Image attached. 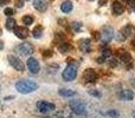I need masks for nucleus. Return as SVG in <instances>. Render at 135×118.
Wrapping results in <instances>:
<instances>
[{"instance_id":"nucleus-1","label":"nucleus","mask_w":135,"mask_h":118,"mask_svg":"<svg viewBox=\"0 0 135 118\" xmlns=\"http://www.w3.org/2000/svg\"><path fill=\"white\" fill-rule=\"evenodd\" d=\"M16 89L18 92L23 93V95H27V93H31L33 91H36L38 89V84L33 80H26V79H23V80H19L16 83Z\"/></svg>"},{"instance_id":"nucleus-2","label":"nucleus","mask_w":135,"mask_h":118,"mask_svg":"<svg viewBox=\"0 0 135 118\" xmlns=\"http://www.w3.org/2000/svg\"><path fill=\"white\" fill-rule=\"evenodd\" d=\"M62 76H63L64 80H66V81L74 80L77 76V67L72 64L68 65V66L65 67V70L63 71V73H62Z\"/></svg>"},{"instance_id":"nucleus-3","label":"nucleus","mask_w":135,"mask_h":118,"mask_svg":"<svg viewBox=\"0 0 135 118\" xmlns=\"http://www.w3.org/2000/svg\"><path fill=\"white\" fill-rule=\"evenodd\" d=\"M14 52L19 53L20 56H30L33 53V46L28 43H24L14 47Z\"/></svg>"},{"instance_id":"nucleus-4","label":"nucleus","mask_w":135,"mask_h":118,"mask_svg":"<svg viewBox=\"0 0 135 118\" xmlns=\"http://www.w3.org/2000/svg\"><path fill=\"white\" fill-rule=\"evenodd\" d=\"M8 61H9V65H11L13 69H16L17 71L19 72H23L25 70V65L24 63L21 61L18 57H14V56H8Z\"/></svg>"},{"instance_id":"nucleus-5","label":"nucleus","mask_w":135,"mask_h":118,"mask_svg":"<svg viewBox=\"0 0 135 118\" xmlns=\"http://www.w3.org/2000/svg\"><path fill=\"white\" fill-rule=\"evenodd\" d=\"M70 107L76 115H84L85 114V105L79 100H72L70 102Z\"/></svg>"},{"instance_id":"nucleus-6","label":"nucleus","mask_w":135,"mask_h":118,"mask_svg":"<svg viewBox=\"0 0 135 118\" xmlns=\"http://www.w3.org/2000/svg\"><path fill=\"white\" fill-rule=\"evenodd\" d=\"M37 107H38V110H39L42 114H47V112H51V111H54V110L56 109L55 104L49 103V102H44V100L38 102L37 103Z\"/></svg>"},{"instance_id":"nucleus-7","label":"nucleus","mask_w":135,"mask_h":118,"mask_svg":"<svg viewBox=\"0 0 135 118\" xmlns=\"http://www.w3.org/2000/svg\"><path fill=\"white\" fill-rule=\"evenodd\" d=\"M113 38H114V30H113L112 27H109V26L103 28L102 33H101V40H102L104 44H107V43L112 42Z\"/></svg>"},{"instance_id":"nucleus-8","label":"nucleus","mask_w":135,"mask_h":118,"mask_svg":"<svg viewBox=\"0 0 135 118\" xmlns=\"http://www.w3.org/2000/svg\"><path fill=\"white\" fill-rule=\"evenodd\" d=\"M83 77H84V80L88 81V83H95V81L97 80V78H98L97 73H96L95 70H93V69L85 70L84 73H83Z\"/></svg>"},{"instance_id":"nucleus-9","label":"nucleus","mask_w":135,"mask_h":118,"mask_svg":"<svg viewBox=\"0 0 135 118\" xmlns=\"http://www.w3.org/2000/svg\"><path fill=\"white\" fill-rule=\"evenodd\" d=\"M27 67H28V70H30L32 73H38V72H39V70H40L39 63H38V60L35 59V58H28V60H27Z\"/></svg>"},{"instance_id":"nucleus-10","label":"nucleus","mask_w":135,"mask_h":118,"mask_svg":"<svg viewBox=\"0 0 135 118\" xmlns=\"http://www.w3.org/2000/svg\"><path fill=\"white\" fill-rule=\"evenodd\" d=\"M14 34H16L19 39H25V38L28 35V30L26 27H21V26H19V27L14 28Z\"/></svg>"},{"instance_id":"nucleus-11","label":"nucleus","mask_w":135,"mask_h":118,"mask_svg":"<svg viewBox=\"0 0 135 118\" xmlns=\"http://www.w3.org/2000/svg\"><path fill=\"white\" fill-rule=\"evenodd\" d=\"M33 7L40 12H44L47 8V2L46 0H35L33 1Z\"/></svg>"},{"instance_id":"nucleus-12","label":"nucleus","mask_w":135,"mask_h":118,"mask_svg":"<svg viewBox=\"0 0 135 118\" xmlns=\"http://www.w3.org/2000/svg\"><path fill=\"white\" fill-rule=\"evenodd\" d=\"M113 12H114V14H116V16H121L124 12L123 5L119 1H113Z\"/></svg>"},{"instance_id":"nucleus-13","label":"nucleus","mask_w":135,"mask_h":118,"mask_svg":"<svg viewBox=\"0 0 135 118\" xmlns=\"http://www.w3.org/2000/svg\"><path fill=\"white\" fill-rule=\"evenodd\" d=\"M119 56H120V60H121L123 64H129V63L132 61L131 54H129L127 51H122V50H120Z\"/></svg>"},{"instance_id":"nucleus-14","label":"nucleus","mask_w":135,"mask_h":118,"mask_svg":"<svg viewBox=\"0 0 135 118\" xmlns=\"http://www.w3.org/2000/svg\"><path fill=\"white\" fill-rule=\"evenodd\" d=\"M120 98L123 100H133L134 93H133V91H131V90H122L121 92H120Z\"/></svg>"},{"instance_id":"nucleus-15","label":"nucleus","mask_w":135,"mask_h":118,"mask_svg":"<svg viewBox=\"0 0 135 118\" xmlns=\"http://www.w3.org/2000/svg\"><path fill=\"white\" fill-rule=\"evenodd\" d=\"M79 49L83 52H88L90 50V39H82L79 43Z\"/></svg>"},{"instance_id":"nucleus-16","label":"nucleus","mask_w":135,"mask_h":118,"mask_svg":"<svg viewBox=\"0 0 135 118\" xmlns=\"http://www.w3.org/2000/svg\"><path fill=\"white\" fill-rule=\"evenodd\" d=\"M72 2L70 1V0H66V1H64L63 4H62L61 6V9L64 12V13H69V12L72 11Z\"/></svg>"},{"instance_id":"nucleus-17","label":"nucleus","mask_w":135,"mask_h":118,"mask_svg":"<svg viewBox=\"0 0 135 118\" xmlns=\"http://www.w3.org/2000/svg\"><path fill=\"white\" fill-rule=\"evenodd\" d=\"M59 95L62 97H74L76 95V92L74 90H70V89H61L59 90Z\"/></svg>"},{"instance_id":"nucleus-18","label":"nucleus","mask_w":135,"mask_h":118,"mask_svg":"<svg viewBox=\"0 0 135 118\" xmlns=\"http://www.w3.org/2000/svg\"><path fill=\"white\" fill-rule=\"evenodd\" d=\"M6 28L7 30H14L16 28V20L13 18H8L6 21Z\"/></svg>"},{"instance_id":"nucleus-19","label":"nucleus","mask_w":135,"mask_h":118,"mask_svg":"<svg viewBox=\"0 0 135 118\" xmlns=\"http://www.w3.org/2000/svg\"><path fill=\"white\" fill-rule=\"evenodd\" d=\"M42 33H43V27L42 26H37V27L32 31V35L35 38H40L42 37Z\"/></svg>"},{"instance_id":"nucleus-20","label":"nucleus","mask_w":135,"mask_h":118,"mask_svg":"<svg viewBox=\"0 0 135 118\" xmlns=\"http://www.w3.org/2000/svg\"><path fill=\"white\" fill-rule=\"evenodd\" d=\"M23 23L25 24L26 26H30L31 24H33V18L31 16H25L23 17Z\"/></svg>"},{"instance_id":"nucleus-21","label":"nucleus","mask_w":135,"mask_h":118,"mask_svg":"<svg viewBox=\"0 0 135 118\" xmlns=\"http://www.w3.org/2000/svg\"><path fill=\"white\" fill-rule=\"evenodd\" d=\"M70 49H71V46H70L68 43H64V44H62L61 46H59V51H61L62 53H65V52H68Z\"/></svg>"},{"instance_id":"nucleus-22","label":"nucleus","mask_w":135,"mask_h":118,"mask_svg":"<svg viewBox=\"0 0 135 118\" xmlns=\"http://www.w3.org/2000/svg\"><path fill=\"white\" fill-rule=\"evenodd\" d=\"M81 28H82V24L81 23H78V21H75V23H72V30L74 31H81Z\"/></svg>"},{"instance_id":"nucleus-23","label":"nucleus","mask_w":135,"mask_h":118,"mask_svg":"<svg viewBox=\"0 0 135 118\" xmlns=\"http://www.w3.org/2000/svg\"><path fill=\"white\" fill-rule=\"evenodd\" d=\"M89 95L94 96V97H98V98L102 96V95H101V92H98L97 90H93V89H91V90H89Z\"/></svg>"},{"instance_id":"nucleus-24","label":"nucleus","mask_w":135,"mask_h":118,"mask_svg":"<svg viewBox=\"0 0 135 118\" xmlns=\"http://www.w3.org/2000/svg\"><path fill=\"white\" fill-rule=\"evenodd\" d=\"M107 115H108L109 117H113V118H117V117L120 116L119 112L115 111V110H112V111H108V112H107Z\"/></svg>"},{"instance_id":"nucleus-25","label":"nucleus","mask_w":135,"mask_h":118,"mask_svg":"<svg viewBox=\"0 0 135 118\" xmlns=\"http://www.w3.org/2000/svg\"><path fill=\"white\" fill-rule=\"evenodd\" d=\"M102 57H104V58H108V57H112V51H110L109 49H105L102 51Z\"/></svg>"},{"instance_id":"nucleus-26","label":"nucleus","mask_w":135,"mask_h":118,"mask_svg":"<svg viewBox=\"0 0 135 118\" xmlns=\"http://www.w3.org/2000/svg\"><path fill=\"white\" fill-rule=\"evenodd\" d=\"M4 13L6 14V16L11 17L12 14L14 13V11H13V9H12V8H9V7H7V8H5V9H4Z\"/></svg>"},{"instance_id":"nucleus-27","label":"nucleus","mask_w":135,"mask_h":118,"mask_svg":"<svg viewBox=\"0 0 135 118\" xmlns=\"http://www.w3.org/2000/svg\"><path fill=\"white\" fill-rule=\"evenodd\" d=\"M122 1H124L127 5H129L131 7H134L135 6V0H122Z\"/></svg>"},{"instance_id":"nucleus-28","label":"nucleus","mask_w":135,"mask_h":118,"mask_svg":"<svg viewBox=\"0 0 135 118\" xmlns=\"http://www.w3.org/2000/svg\"><path fill=\"white\" fill-rule=\"evenodd\" d=\"M109 64H110V66H112V67H116L117 66V60L116 59H112Z\"/></svg>"},{"instance_id":"nucleus-29","label":"nucleus","mask_w":135,"mask_h":118,"mask_svg":"<svg viewBox=\"0 0 135 118\" xmlns=\"http://www.w3.org/2000/svg\"><path fill=\"white\" fill-rule=\"evenodd\" d=\"M16 6L18 7V8H21V7L24 6V2H23V1H20V0H18V1L16 2Z\"/></svg>"},{"instance_id":"nucleus-30","label":"nucleus","mask_w":135,"mask_h":118,"mask_svg":"<svg viewBox=\"0 0 135 118\" xmlns=\"http://www.w3.org/2000/svg\"><path fill=\"white\" fill-rule=\"evenodd\" d=\"M97 61L100 63V64H102V63H104V61H105V58H104V57H100V58L97 59Z\"/></svg>"},{"instance_id":"nucleus-31","label":"nucleus","mask_w":135,"mask_h":118,"mask_svg":"<svg viewBox=\"0 0 135 118\" xmlns=\"http://www.w3.org/2000/svg\"><path fill=\"white\" fill-rule=\"evenodd\" d=\"M107 1L108 0H100V1H98V5H100V6H103L104 4H107Z\"/></svg>"},{"instance_id":"nucleus-32","label":"nucleus","mask_w":135,"mask_h":118,"mask_svg":"<svg viewBox=\"0 0 135 118\" xmlns=\"http://www.w3.org/2000/svg\"><path fill=\"white\" fill-rule=\"evenodd\" d=\"M7 2H9V0H0V4L1 5H6Z\"/></svg>"},{"instance_id":"nucleus-33","label":"nucleus","mask_w":135,"mask_h":118,"mask_svg":"<svg viewBox=\"0 0 135 118\" xmlns=\"http://www.w3.org/2000/svg\"><path fill=\"white\" fill-rule=\"evenodd\" d=\"M132 84H133V86H134V89H135V78H133V80H132Z\"/></svg>"},{"instance_id":"nucleus-34","label":"nucleus","mask_w":135,"mask_h":118,"mask_svg":"<svg viewBox=\"0 0 135 118\" xmlns=\"http://www.w3.org/2000/svg\"><path fill=\"white\" fill-rule=\"evenodd\" d=\"M133 45H134V47H135V40H134V42H133Z\"/></svg>"},{"instance_id":"nucleus-35","label":"nucleus","mask_w":135,"mask_h":118,"mask_svg":"<svg viewBox=\"0 0 135 118\" xmlns=\"http://www.w3.org/2000/svg\"><path fill=\"white\" fill-rule=\"evenodd\" d=\"M133 116H134V118H135V112H134V114H133Z\"/></svg>"}]
</instances>
